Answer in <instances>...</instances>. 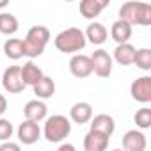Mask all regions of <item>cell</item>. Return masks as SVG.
<instances>
[{"instance_id": "obj_13", "label": "cell", "mask_w": 151, "mask_h": 151, "mask_svg": "<svg viewBox=\"0 0 151 151\" xmlns=\"http://www.w3.org/2000/svg\"><path fill=\"white\" fill-rule=\"evenodd\" d=\"M89 123H91V130L100 132V133H103L107 137H112V133L116 132V121L109 114H98V116L91 117Z\"/></svg>"}, {"instance_id": "obj_11", "label": "cell", "mask_w": 151, "mask_h": 151, "mask_svg": "<svg viewBox=\"0 0 151 151\" xmlns=\"http://www.w3.org/2000/svg\"><path fill=\"white\" fill-rule=\"evenodd\" d=\"M123 147L126 151H144L147 142H146V135L140 130H128L123 135Z\"/></svg>"}, {"instance_id": "obj_26", "label": "cell", "mask_w": 151, "mask_h": 151, "mask_svg": "<svg viewBox=\"0 0 151 151\" xmlns=\"http://www.w3.org/2000/svg\"><path fill=\"white\" fill-rule=\"evenodd\" d=\"M0 151H20V144L9 142V140H2V144H0Z\"/></svg>"}, {"instance_id": "obj_28", "label": "cell", "mask_w": 151, "mask_h": 151, "mask_svg": "<svg viewBox=\"0 0 151 151\" xmlns=\"http://www.w3.org/2000/svg\"><path fill=\"white\" fill-rule=\"evenodd\" d=\"M59 151H75V146L73 144H60Z\"/></svg>"}, {"instance_id": "obj_24", "label": "cell", "mask_w": 151, "mask_h": 151, "mask_svg": "<svg viewBox=\"0 0 151 151\" xmlns=\"http://www.w3.org/2000/svg\"><path fill=\"white\" fill-rule=\"evenodd\" d=\"M133 121L140 130H147L151 126V109H147V107L139 109L133 116Z\"/></svg>"}, {"instance_id": "obj_21", "label": "cell", "mask_w": 151, "mask_h": 151, "mask_svg": "<svg viewBox=\"0 0 151 151\" xmlns=\"http://www.w3.org/2000/svg\"><path fill=\"white\" fill-rule=\"evenodd\" d=\"M4 53H6V57H9V59H13V60H18V59H22V57H25L23 39L9 37V39L4 43Z\"/></svg>"}, {"instance_id": "obj_19", "label": "cell", "mask_w": 151, "mask_h": 151, "mask_svg": "<svg viewBox=\"0 0 151 151\" xmlns=\"http://www.w3.org/2000/svg\"><path fill=\"white\" fill-rule=\"evenodd\" d=\"M20 71H22V80L25 82V86H34L43 77V75H45L43 69L34 64V60H29L23 66H20Z\"/></svg>"}, {"instance_id": "obj_8", "label": "cell", "mask_w": 151, "mask_h": 151, "mask_svg": "<svg viewBox=\"0 0 151 151\" xmlns=\"http://www.w3.org/2000/svg\"><path fill=\"white\" fill-rule=\"evenodd\" d=\"M69 71L75 78H87L93 73L91 57L84 55V53H75L69 60Z\"/></svg>"}, {"instance_id": "obj_25", "label": "cell", "mask_w": 151, "mask_h": 151, "mask_svg": "<svg viewBox=\"0 0 151 151\" xmlns=\"http://www.w3.org/2000/svg\"><path fill=\"white\" fill-rule=\"evenodd\" d=\"M13 132H14V128H13L11 121L0 117V140H9L13 137Z\"/></svg>"}, {"instance_id": "obj_3", "label": "cell", "mask_w": 151, "mask_h": 151, "mask_svg": "<svg viewBox=\"0 0 151 151\" xmlns=\"http://www.w3.org/2000/svg\"><path fill=\"white\" fill-rule=\"evenodd\" d=\"M50 43V30L45 25H34L29 29L25 39H23V46H25V57L36 59L39 57L46 45Z\"/></svg>"}, {"instance_id": "obj_6", "label": "cell", "mask_w": 151, "mask_h": 151, "mask_svg": "<svg viewBox=\"0 0 151 151\" xmlns=\"http://www.w3.org/2000/svg\"><path fill=\"white\" fill-rule=\"evenodd\" d=\"M2 86L9 94H18L22 93L27 86L22 80V71L20 66H9L4 73H2Z\"/></svg>"}, {"instance_id": "obj_20", "label": "cell", "mask_w": 151, "mask_h": 151, "mask_svg": "<svg viewBox=\"0 0 151 151\" xmlns=\"http://www.w3.org/2000/svg\"><path fill=\"white\" fill-rule=\"evenodd\" d=\"M84 34H86V39L91 45H103L107 41V37H109V30L101 23H91Z\"/></svg>"}, {"instance_id": "obj_1", "label": "cell", "mask_w": 151, "mask_h": 151, "mask_svg": "<svg viewBox=\"0 0 151 151\" xmlns=\"http://www.w3.org/2000/svg\"><path fill=\"white\" fill-rule=\"evenodd\" d=\"M119 18L128 22L132 27H147L151 25V6L147 2H140V0H128L119 9Z\"/></svg>"}, {"instance_id": "obj_27", "label": "cell", "mask_w": 151, "mask_h": 151, "mask_svg": "<svg viewBox=\"0 0 151 151\" xmlns=\"http://www.w3.org/2000/svg\"><path fill=\"white\" fill-rule=\"evenodd\" d=\"M6 110H7V100L4 94H0V116H4Z\"/></svg>"}, {"instance_id": "obj_15", "label": "cell", "mask_w": 151, "mask_h": 151, "mask_svg": "<svg viewBox=\"0 0 151 151\" xmlns=\"http://www.w3.org/2000/svg\"><path fill=\"white\" fill-rule=\"evenodd\" d=\"M69 117H71L73 123H77V124L89 123L91 117H93V107H91V103H87V101H77L69 109Z\"/></svg>"}, {"instance_id": "obj_2", "label": "cell", "mask_w": 151, "mask_h": 151, "mask_svg": "<svg viewBox=\"0 0 151 151\" xmlns=\"http://www.w3.org/2000/svg\"><path fill=\"white\" fill-rule=\"evenodd\" d=\"M53 45L62 53H78L80 50L86 48L87 39H86L84 30H80L78 27H69L55 36Z\"/></svg>"}, {"instance_id": "obj_4", "label": "cell", "mask_w": 151, "mask_h": 151, "mask_svg": "<svg viewBox=\"0 0 151 151\" xmlns=\"http://www.w3.org/2000/svg\"><path fill=\"white\" fill-rule=\"evenodd\" d=\"M43 133H45V139L48 142L59 144L66 137H69V133H71V123H69V119L66 116L55 114V116H52V117L46 119Z\"/></svg>"}, {"instance_id": "obj_18", "label": "cell", "mask_w": 151, "mask_h": 151, "mask_svg": "<svg viewBox=\"0 0 151 151\" xmlns=\"http://www.w3.org/2000/svg\"><path fill=\"white\" fill-rule=\"evenodd\" d=\"M110 37L119 45V43H126V41H130V37H132V25L128 23V22H124V20H117V22H114L112 23V29H110Z\"/></svg>"}, {"instance_id": "obj_14", "label": "cell", "mask_w": 151, "mask_h": 151, "mask_svg": "<svg viewBox=\"0 0 151 151\" xmlns=\"http://www.w3.org/2000/svg\"><path fill=\"white\" fill-rule=\"evenodd\" d=\"M109 139L110 137H107L100 132L89 130L84 137V149L86 151H105L109 147Z\"/></svg>"}, {"instance_id": "obj_30", "label": "cell", "mask_w": 151, "mask_h": 151, "mask_svg": "<svg viewBox=\"0 0 151 151\" xmlns=\"http://www.w3.org/2000/svg\"><path fill=\"white\" fill-rule=\"evenodd\" d=\"M66 2H75V0H66Z\"/></svg>"}, {"instance_id": "obj_7", "label": "cell", "mask_w": 151, "mask_h": 151, "mask_svg": "<svg viewBox=\"0 0 151 151\" xmlns=\"http://www.w3.org/2000/svg\"><path fill=\"white\" fill-rule=\"evenodd\" d=\"M130 94L139 103H149L151 101V77H149V75L139 77V78H135L132 82Z\"/></svg>"}, {"instance_id": "obj_29", "label": "cell", "mask_w": 151, "mask_h": 151, "mask_svg": "<svg viewBox=\"0 0 151 151\" xmlns=\"http://www.w3.org/2000/svg\"><path fill=\"white\" fill-rule=\"evenodd\" d=\"M9 2H11V0H0V9H6L9 6Z\"/></svg>"}, {"instance_id": "obj_23", "label": "cell", "mask_w": 151, "mask_h": 151, "mask_svg": "<svg viewBox=\"0 0 151 151\" xmlns=\"http://www.w3.org/2000/svg\"><path fill=\"white\" fill-rule=\"evenodd\" d=\"M133 64H137V68L144 69V71H149L151 69V50L149 48H140L135 52V59H133Z\"/></svg>"}, {"instance_id": "obj_16", "label": "cell", "mask_w": 151, "mask_h": 151, "mask_svg": "<svg viewBox=\"0 0 151 151\" xmlns=\"http://www.w3.org/2000/svg\"><path fill=\"white\" fill-rule=\"evenodd\" d=\"M135 52H137V48L133 45H130L128 41L126 43H119L116 46V50H114V59L112 60H116L121 66H130V64H133Z\"/></svg>"}, {"instance_id": "obj_10", "label": "cell", "mask_w": 151, "mask_h": 151, "mask_svg": "<svg viewBox=\"0 0 151 151\" xmlns=\"http://www.w3.org/2000/svg\"><path fill=\"white\" fill-rule=\"evenodd\" d=\"M46 114H48V107H46V103H45L43 100H39V98L27 101V105L23 107V116H25V119L36 121V123H41L43 119H46Z\"/></svg>"}, {"instance_id": "obj_9", "label": "cell", "mask_w": 151, "mask_h": 151, "mask_svg": "<svg viewBox=\"0 0 151 151\" xmlns=\"http://www.w3.org/2000/svg\"><path fill=\"white\" fill-rule=\"evenodd\" d=\"M41 137V128H39V123L36 121H30V119H25L20 126H18V139L22 144L25 146H32L39 140Z\"/></svg>"}, {"instance_id": "obj_17", "label": "cell", "mask_w": 151, "mask_h": 151, "mask_svg": "<svg viewBox=\"0 0 151 151\" xmlns=\"http://www.w3.org/2000/svg\"><path fill=\"white\" fill-rule=\"evenodd\" d=\"M32 89H34V94H36L39 100H48V98H52V96L55 94V82H53L50 77L43 75V77L32 86Z\"/></svg>"}, {"instance_id": "obj_22", "label": "cell", "mask_w": 151, "mask_h": 151, "mask_svg": "<svg viewBox=\"0 0 151 151\" xmlns=\"http://www.w3.org/2000/svg\"><path fill=\"white\" fill-rule=\"evenodd\" d=\"M20 29V23H18V18L13 14V13H0V34L4 36H13L16 34Z\"/></svg>"}, {"instance_id": "obj_12", "label": "cell", "mask_w": 151, "mask_h": 151, "mask_svg": "<svg viewBox=\"0 0 151 151\" xmlns=\"http://www.w3.org/2000/svg\"><path fill=\"white\" fill-rule=\"evenodd\" d=\"M110 4V0H80V14L86 20H94Z\"/></svg>"}, {"instance_id": "obj_5", "label": "cell", "mask_w": 151, "mask_h": 151, "mask_svg": "<svg viewBox=\"0 0 151 151\" xmlns=\"http://www.w3.org/2000/svg\"><path fill=\"white\" fill-rule=\"evenodd\" d=\"M91 57V64H93V73L96 75V77L100 78H109L110 75H112V57L109 55L107 50H96L93 52Z\"/></svg>"}]
</instances>
